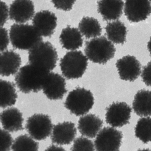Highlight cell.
Listing matches in <instances>:
<instances>
[{
    "label": "cell",
    "mask_w": 151,
    "mask_h": 151,
    "mask_svg": "<svg viewBox=\"0 0 151 151\" xmlns=\"http://www.w3.org/2000/svg\"><path fill=\"white\" fill-rule=\"evenodd\" d=\"M50 72L29 63L20 68L16 75V84L24 93H37L42 90Z\"/></svg>",
    "instance_id": "cell-1"
},
{
    "label": "cell",
    "mask_w": 151,
    "mask_h": 151,
    "mask_svg": "<svg viewBox=\"0 0 151 151\" xmlns=\"http://www.w3.org/2000/svg\"><path fill=\"white\" fill-rule=\"evenodd\" d=\"M9 38L16 49L29 50L42 41V36L33 25L17 23L10 27Z\"/></svg>",
    "instance_id": "cell-2"
},
{
    "label": "cell",
    "mask_w": 151,
    "mask_h": 151,
    "mask_svg": "<svg viewBox=\"0 0 151 151\" xmlns=\"http://www.w3.org/2000/svg\"><path fill=\"white\" fill-rule=\"evenodd\" d=\"M84 51L86 55L91 61L104 64L114 58L116 49L111 41L102 36L87 41Z\"/></svg>",
    "instance_id": "cell-3"
},
{
    "label": "cell",
    "mask_w": 151,
    "mask_h": 151,
    "mask_svg": "<svg viewBox=\"0 0 151 151\" xmlns=\"http://www.w3.org/2000/svg\"><path fill=\"white\" fill-rule=\"evenodd\" d=\"M28 59L30 64L51 72L56 67L58 55L51 43L42 41L29 51Z\"/></svg>",
    "instance_id": "cell-4"
},
{
    "label": "cell",
    "mask_w": 151,
    "mask_h": 151,
    "mask_svg": "<svg viewBox=\"0 0 151 151\" xmlns=\"http://www.w3.org/2000/svg\"><path fill=\"white\" fill-rule=\"evenodd\" d=\"M88 58L81 51H71L61 59L60 68L63 75L68 79L82 77L88 66Z\"/></svg>",
    "instance_id": "cell-5"
},
{
    "label": "cell",
    "mask_w": 151,
    "mask_h": 151,
    "mask_svg": "<svg viewBox=\"0 0 151 151\" xmlns=\"http://www.w3.org/2000/svg\"><path fill=\"white\" fill-rule=\"evenodd\" d=\"M94 101V97L91 91L84 88H77L68 93L64 105L71 114L82 116L92 108Z\"/></svg>",
    "instance_id": "cell-6"
},
{
    "label": "cell",
    "mask_w": 151,
    "mask_h": 151,
    "mask_svg": "<svg viewBox=\"0 0 151 151\" xmlns=\"http://www.w3.org/2000/svg\"><path fill=\"white\" fill-rule=\"evenodd\" d=\"M53 125L47 115L35 114L26 122L25 128L29 135L37 140H42L51 136Z\"/></svg>",
    "instance_id": "cell-7"
},
{
    "label": "cell",
    "mask_w": 151,
    "mask_h": 151,
    "mask_svg": "<svg viewBox=\"0 0 151 151\" xmlns=\"http://www.w3.org/2000/svg\"><path fill=\"white\" fill-rule=\"evenodd\" d=\"M121 132L113 127H105L100 131L94 141L97 151H118L122 144Z\"/></svg>",
    "instance_id": "cell-8"
},
{
    "label": "cell",
    "mask_w": 151,
    "mask_h": 151,
    "mask_svg": "<svg viewBox=\"0 0 151 151\" xmlns=\"http://www.w3.org/2000/svg\"><path fill=\"white\" fill-rule=\"evenodd\" d=\"M131 112V108L127 103L115 102L107 109L106 122L114 128L122 127L129 122Z\"/></svg>",
    "instance_id": "cell-9"
},
{
    "label": "cell",
    "mask_w": 151,
    "mask_h": 151,
    "mask_svg": "<svg viewBox=\"0 0 151 151\" xmlns=\"http://www.w3.org/2000/svg\"><path fill=\"white\" fill-rule=\"evenodd\" d=\"M124 13L127 19L132 23L145 21L151 14L150 0H126Z\"/></svg>",
    "instance_id": "cell-10"
},
{
    "label": "cell",
    "mask_w": 151,
    "mask_h": 151,
    "mask_svg": "<svg viewBox=\"0 0 151 151\" xmlns=\"http://www.w3.org/2000/svg\"><path fill=\"white\" fill-rule=\"evenodd\" d=\"M42 90L49 99H61L67 92L65 78L58 73L50 72Z\"/></svg>",
    "instance_id": "cell-11"
},
{
    "label": "cell",
    "mask_w": 151,
    "mask_h": 151,
    "mask_svg": "<svg viewBox=\"0 0 151 151\" xmlns=\"http://www.w3.org/2000/svg\"><path fill=\"white\" fill-rule=\"evenodd\" d=\"M116 67L120 78L124 81L133 82L141 73V66L136 57L128 55L119 59Z\"/></svg>",
    "instance_id": "cell-12"
},
{
    "label": "cell",
    "mask_w": 151,
    "mask_h": 151,
    "mask_svg": "<svg viewBox=\"0 0 151 151\" xmlns=\"http://www.w3.org/2000/svg\"><path fill=\"white\" fill-rule=\"evenodd\" d=\"M57 24L56 16L48 10L38 12L32 18V25L42 37L52 36L54 33Z\"/></svg>",
    "instance_id": "cell-13"
},
{
    "label": "cell",
    "mask_w": 151,
    "mask_h": 151,
    "mask_svg": "<svg viewBox=\"0 0 151 151\" xmlns=\"http://www.w3.org/2000/svg\"><path fill=\"white\" fill-rule=\"evenodd\" d=\"M9 17L17 23H24L33 18L35 6L31 0H15L9 9Z\"/></svg>",
    "instance_id": "cell-14"
},
{
    "label": "cell",
    "mask_w": 151,
    "mask_h": 151,
    "mask_svg": "<svg viewBox=\"0 0 151 151\" xmlns=\"http://www.w3.org/2000/svg\"><path fill=\"white\" fill-rule=\"evenodd\" d=\"M76 134L77 129L73 123H59L53 126L51 139L53 143L59 145H69L75 140Z\"/></svg>",
    "instance_id": "cell-15"
},
{
    "label": "cell",
    "mask_w": 151,
    "mask_h": 151,
    "mask_svg": "<svg viewBox=\"0 0 151 151\" xmlns=\"http://www.w3.org/2000/svg\"><path fill=\"white\" fill-rule=\"evenodd\" d=\"M24 118L21 111L15 107H9L1 114L3 129L9 132H17L23 129Z\"/></svg>",
    "instance_id": "cell-16"
},
{
    "label": "cell",
    "mask_w": 151,
    "mask_h": 151,
    "mask_svg": "<svg viewBox=\"0 0 151 151\" xmlns=\"http://www.w3.org/2000/svg\"><path fill=\"white\" fill-rule=\"evenodd\" d=\"M0 71L2 76L9 77L16 74L22 64L21 56L12 50L1 52L0 61Z\"/></svg>",
    "instance_id": "cell-17"
},
{
    "label": "cell",
    "mask_w": 151,
    "mask_h": 151,
    "mask_svg": "<svg viewBox=\"0 0 151 151\" xmlns=\"http://www.w3.org/2000/svg\"><path fill=\"white\" fill-rule=\"evenodd\" d=\"M124 5L122 0H100L98 11L105 21H116L122 14Z\"/></svg>",
    "instance_id": "cell-18"
},
{
    "label": "cell",
    "mask_w": 151,
    "mask_h": 151,
    "mask_svg": "<svg viewBox=\"0 0 151 151\" xmlns=\"http://www.w3.org/2000/svg\"><path fill=\"white\" fill-rule=\"evenodd\" d=\"M102 125L103 122L99 117L93 114H86L79 118L78 128L83 136L93 138L101 130Z\"/></svg>",
    "instance_id": "cell-19"
},
{
    "label": "cell",
    "mask_w": 151,
    "mask_h": 151,
    "mask_svg": "<svg viewBox=\"0 0 151 151\" xmlns=\"http://www.w3.org/2000/svg\"><path fill=\"white\" fill-rule=\"evenodd\" d=\"M60 40L63 48L74 51L83 46V35L79 29L70 26L63 29L60 36Z\"/></svg>",
    "instance_id": "cell-20"
},
{
    "label": "cell",
    "mask_w": 151,
    "mask_h": 151,
    "mask_svg": "<svg viewBox=\"0 0 151 151\" xmlns=\"http://www.w3.org/2000/svg\"><path fill=\"white\" fill-rule=\"evenodd\" d=\"M134 112L140 116L151 115V91H139L134 97L132 103Z\"/></svg>",
    "instance_id": "cell-21"
},
{
    "label": "cell",
    "mask_w": 151,
    "mask_h": 151,
    "mask_svg": "<svg viewBox=\"0 0 151 151\" xmlns=\"http://www.w3.org/2000/svg\"><path fill=\"white\" fill-rule=\"evenodd\" d=\"M107 38L112 43L123 44L126 40L127 29L123 23L118 20L109 22L106 27Z\"/></svg>",
    "instance_id": "cell-22"
},
{
    "label": "cell",
    "mask_w": 151,
    "mask_h": 151,
    "mask_svg": "<svg viewBox=\"0 0 151 151\" xmlns=\"http://www.w3.org/2000/svg\"><path fill=\"white\" fill-rule=\"evenodd\" d=\"M1 107L2 108L10 107L15 104L17 95L15 86L12 82L1 80Z\"/></svg>",
    "instance_id": "cell-23"
},
{
    "label": "cell",
    "mask_w": 151,
    "mask_h": 151,
    "mask_svg": "<svg viewBox=\"0 0 151 151\" xmlns=\"http://www.w3.org/2000/svg\"><path fill=\"white\" fill-rule=\"evenodd\" d=\"M78 29L83 36L87 39L99 37L102 32L99 22L93 17H83L78 24Z\"/></svg>",
    "instance_id": "cell-24"
},
{
    "label": "cell",
    "mask_w": 151,
    "mask_h": 151,
    "mask_svg": "<svg viewBox=\"0 0 151 151\" xmlns=\"http://www.w3.org/2000/svg\"><path fill=\"white\" fill-rule=\"evenodd\" d=\"M135 135L143 143L151 141V118L144 116L138 121L135 129Z\"/></svg>",
    "instance_id": "cell-25"
},
{
    "label": "cell",
    "mask_w": 151,
    "mask_h": 151,
    "mask_svg": "<svg viewBox=\"0 0 151 151\" xmlns=\"http://www.w3.org/2000/svg\"><path fill=\"white\" fill-rule=\"evenodd\" d=\"M39 144L36 139L29 135H22L14 140L12 149L13 151H37Z\"/></svg>",
    "instance_id": "cell-26"
},
{
    "label": "cell",
    "mask_w": 151,
    "mask_h": 151,
    "mask_svg": "<svg viewBox=\"0 0 151 151\" xmlns=\"http://www.w3.org/2000/svg\"><path fill=\"white\" fill-rule=\"evenodd\" d=\"M87 137H81L74 140L71 147L72 151H94L95 146L93 142Z\"/></svg>",
    "instance_id": "cell-27"
},
{
    "label": "cell",
    "mask_w": 151,
    "mask_h": 151,
    "mask_svg": "<svg viewBox=\"0 0 151 151\" xmlns=\"http://www.w3.org/2000/svg\"><path fill=\"white\" fill-rule=\"evenodd\" d=\"M9 132L4 129L1 130L0 151H9L12 149L14 140Z\"/></svg>",
    "instance_id": "cell-28"
},
{
    "label": "cell",
    "mask_w": 151,
    "mask_h": 151,
    "mask_svg": "<svg viewBox=\"0 0 151 151\" xmlns=\"http://www.w3.org/2000/svg\"><path fill=\"white\" fill-rule=\"evenodd\" d=\"M52 1L57 9L68 11L72 9L76 0H52Z\"/></svg>",
    "instance_id": "cell-29"
},
{
    "label": "cell",
    "mask_w": 151,
    "mask_h": 151,
    "mask_svg": "<svg viewBox=\"0 0 151 151\" xmlns=\"http://www.w3.org/2000/svg\"><path fill=\"white\" fill-rule=\"evenodd\" d=\"M141 78L145 85L151 86V61L143 68L141 72Z\"/></svg>",
    "instance_id": "cell-30"
},
{
    "label": "cell",
    "mask_w": 151,
    "mask_h": 151,
    "mask_svg": "<svg viewBox=\"0 0 151 151\" xmlns=\"http://www.w3.org/2000/svg\"><path fill=\"white\" fill-rule=\"evenodd\" d=\"M1 51L2 52L6 50L9 44L10 38L9 36V37L7 30L2 27L1 29Z\"/></svg>",
    "instance_id": "cell-31"
},
{
    "label": "cell",
    "mask_w": 151,
    "mask_h": 151,
    "mask_svg": "<svg viewBox=\"0 0 151 151\" xmlns=\"http://www.w3.org/2000/svg\"><path fill=\"white\" fill-rule=\"evenodd\" d=\"M1 26L2 27L6 22L9 16V9L6 3L1 2Z\"/></svg>",
    "instance_id": "cell-32"
},
{
    "label": "cell",
    "mask_w": 151,
    "mask_h": 151,
    "mask_svg": "<svg viewBox=\"0 0 151 151\" xmlns=\"http://www.w3.org/2000/svg\"><path fill=\"white\" fill-rule=\"evenodd\" d=\"M58 145H53L47 147V150H53V151H63L65 150L63 147Z\"/></svg>",
    "instance_id": "cell-33"
},
{
    "label": "cell",
    "mask_w": 151,
    "mask_h": 151,
    "mask_svg": "<svg viewBox=\"0 0 151 151\" xmlns=\"http://www.w3.org/2000/svg\"><path fill=\"white\" fill-rule=\"evenodd\" d=\"M147 46V49H148V51H149V53H150V55H151V37L150 38L149 42H148Z\"/></svg>",
    "instance_id": "cell-34"
},
{
    "label": "cell",
    "mask_w": 151,
    "mask_h": 151,
    "mask_svg": "<svg viewBox=\"0 0 151 151\" xmlns=\"http://www.w3.org/2000/svg\"><path fill=\"white\" fill-rule=\"evenodd\" d=\"M150 1H151V0H150Z\"/></svg>",
    "instance_id": "cell-35"
}]
</instances>
